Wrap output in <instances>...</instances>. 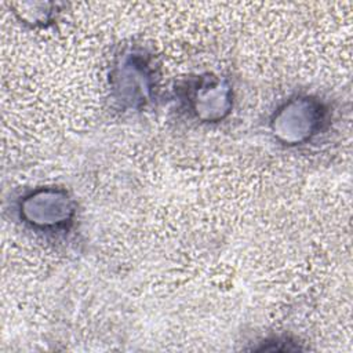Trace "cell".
Wrapping results in <instances>:
<instances>
[{"mask_svg": "<svg viewBox=\"0 0 353 353\" xmlns=\"http://www.w3.org/2000/svg\"><path fill=\"white\" fill-rule=\"evenodd\" d=\"M218 102L219 105H223L229 108V90L218 81H210V84H199L193 88L192 102L193 109L197 113V116L204 117L207 120L208 113V103Z\"/></svg>", "mask_w": 353, "mask_h": 353, "instance_id": "obj_3", "label": "cell"}, {"mask_svg": "<svg viewBox=\"0 0 353 353\" xmlns=\"http://www.w3.org/2000/svg\"><path fill=\"white\" fill-rule=\"evenodd\" d=\"M21 216L34 228L52 229L68 223L73 215V205L62 190L41 189L21 201Z\"/></svg>", "mask_w": 353, "mask_h": 353, "instance_id": "obj_2", "label": "cell"}, {"mask_svg": "<svg viewBox=\"0 0 353 353\" xmlns=\"http://www.w3.org/2000/svg\"><path fill=\"white\" fill-rule=\"evenodd\" d=\"M323 120L321 106L310 98H295L287 102L272 120V130L277 139L295 145L310 139Z\"/></svg>", "mask_w": 353, "mask_h": 353, "instance_id": "obj_1", "label": "cell"}]
</instances>
